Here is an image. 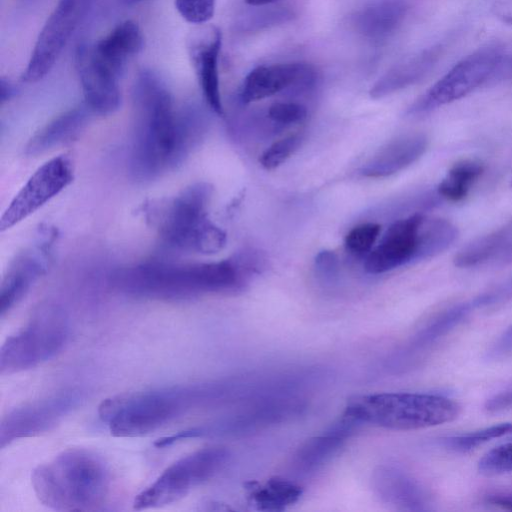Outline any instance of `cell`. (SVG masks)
<instances>
[{"label":"cell","mask_w":512,"mask_h":512,"mask_svg":"<svg viewBox=\"0 0 512 512\" xmlns=\"http://www.w3.org/2000/svg\"><path fill=\"white\" fill-rule=\"evenodd\" d=\"M373 489L385 503L401 510L424 511L428 497L419 484L403 471L390 466L378 467L372 477Z\"/></svg>","instance_id":"obj_21"},{"label":"cell","mask_w":512,"mask_h":512,"mask_svg":"<svg viewBox=\"0 0 512 512\" xmlns=\"http://www.w3.org/2000/svg\"><path fill=\"white\" fill-rule=\"evenodd\" d=\"M122 1L126 5H136V4H140L142 2L148 1V0H122Z\"/></svg>","instance_id":"obj_41"},{"label":"cell","mask_w":512,"mask_h":512,"mask_svg":"<svg viewBox=\"0 0 512 512\" xmlns=\"http://www.w3.org/2000/svg\"><path fill=\"white\" fill-rule=\"evenodd\" d=\"M512 433V423H500L490 427L482 428L473 432L447 437L443 440L444 446L457 452H468L478 446Z\"/></svg>","instance_id":"obj_30"},{"label":"cell","mask_w":512,"mask_h":512,"mask_svg":"<svg viewBox=\"0 0 512 512\" xmlns=\"http://www.w3.org/2000/svg\"><path fill=\"white\" fill-rule=\"evenodd\" d=\"M427 146L428 139L421 133L399 137L379 150L361 168L360 173L370 178L395 174L418 160L426 151Z\"/></svg>","instance_id":"obj_22"},{"label":"cell","mask_w":512,"mask_h":512,"mask_svg":"<svg viewBox=\"0 0 512 512\" xmlns=\"http://www.w3.org/2000/svg\"><path fill=\"white\" fill-rule=\"evenodd\" d=\"M486 501L494 506L512 510V495L492 494L487 496Z\"/></svg>","instance_id":"obj_38"},{"label":"cell","mask_w":512,"mask_h":512,"mask_svg":"<svg viewBox=\"0 0 512 512\" xmlns=\"http://www.w3.org/2000/svg\"><path fill=\"white\" fill-rule=\"evenodd\" d=\"M300 137L291 135L274 142L260 156V164L272 170L283 164L299 147Z\"/></svg>","instance_id":"obj_33"},{"label":"cell","mask_w":512,"mask_h":512,"mask_svg":"<svg viewBox=\"0 0 512 512\" xmlns=\"http://www.w3.org/2000/svg\"><path fill=\"white\" fill-rule=\"evenodd\" d=\"M229 456L224 447H207L181 457L135 496L133 508H160L181 500L218 474Z\"/></svg>","instance_id":"obj_10"},{"label":"cell","mask_w":512,"mask_h":512,"mask_svg":"<svg viewBox=\"0 0 512 512\" xmlns=\"http://www.w3.org/2000/svg\"><path fill=\"white\" fill-rule=\"evenodd\" d=\"M80 401V393L69 390L13 408L1 420L0 447L4 449L14 441L52 430L78 407Z\"/></svg>","instance_id":"obj_12"},{"label":"cell","mask_w":512,"mask_h":512,"mask_svg":"<svg viewBox=\"0 0 512 512\" xmlns=\"http://www.w3.org/2000/svg\"><path fill=\"white\" fill-rule=\"evenodd\" d=\"M93 0H59L37 37L21 79L35 83L55 66Z\"/></svg>","instance_id":"obj_11"},{"label":"cell","mask_w":512,"mask_h":512,"mask_svg":"<svg viewBox=\"0 0 512 512\" xmlns=\"http://www.w3.org/2000/svg\"><path fill=\"white\" fill-rule=\"evenodd\" d=\"M511 185H512V183H511Z\"/></svg>","instance_id":"obj_42"},{"label":"cell","mask_w":512,"mask_h":512,"mask_svg":"<svg viewBox=\"0 0 512 512\" xmlns=\"http://www.w3.org/2000/svg\"><path fill=\"white\" fill-rule=\"evenodd\" d=\"M221 45L222 34L216 26L198 29L187 41L189 58L203 96L210 109L218 115H223L218 70Z\"/></svg>","instance_id":"obj_16"},{"label":"cell","mask_w":512,"mask_h":512,"mask_svg":"<svg viewBox=\"0 0 512 512\" xmlns=\"http://www.w3.org/2000/svg\"><path fill=\"white\" fill-rule=\"evenodd\" d=\"M406 14L407 4L403 0H379L360 10L354 23L361 35L379 41L392 35Z\"/></svg>","instance_id":"obj_27"},{"label":"cell","mask_w":512,"mask_h":512,"mask_svg":"<svg viewBox=\"0 0 512 512\" xmlns=\"http://www.w3.org/2000/svg\"><path fill=\"white\" fill-rule=\"evenodd\" d=\"M269 118L279 124L301 122L307 117L305 106L295 102H276L268 109Z\"/></svg>","instance_id":"obj_35"},{"label":"cell","mask_w":512,"mask_h":512,"mask_svg":"<svg viewBox=\"0 0 512 512\" xmlns=\"http://www.w3.org/2000/svg\"><path fill=\"white\" fill-rule=\"evenodd\" d=\"M442 46L434 45L395 65L371 88L373 98H381L409 87L425 77L436 65Z\"/></svg>","instance_id":"obj_24"},{"label":"cell","mask_w":512,"mask_h":512,"mask_svg":"<svg viewBox=\"0 0 512 512\" xmlns=\"http://www.w3.org/2000/svg\"><path fill=\"white\" fill-rule=\"evenodd\" d=\"M249 496L259 510L281 511L298 501L301 487L284 478H271L265 483H250Z\"/></svg>","instance_id":"obj_28"},{"label":"cell","mask_w":512,"mask_h":512,"mask_svg":"<svg viewBox=\"0 0 512 512\" xmlns=\"http://www.w3.org/2000/svg\"><path fill=\"white\" fill-rule=\"evenodd\" d=\"M460 413L459 403L442 395L385 392L353 397L343 415L357 425L406 431L442 425Z\"/></svg>","instance_id":"obj_6"},{"label":"cell","mask_w":512,"mask_h":512,"mask_svg":"<svg viewBox=\"0 0 512 512\" xmlns=\"http://www.w3.org/2000/svg\"><path fill=\"white\" fill-rule=\"evenodd\" d=\"M493 300V295H482L471 302H465L438 314L424 327H422L397 354L393 364L405 366L415 357L425 353L441 338L457 327L476 307L487 304Z\"/></svg>","instance_id":"obj_18"},{"label":"cell","mask_w":512,"mask_h":512,"mask_svg":"<svg viewBox=\"0 0 512 512\" xmlns=\"http://www.w3.org/2000/svg\"><path fill=\"white\" fill-rule=\"evenodd\" d=\"M357 426L342 415L327 430L307 440L292 458L293 473L306 476L320 469L338 452Z\"/></svg>","instance_id":"obj_20"},{"label":"cell","mask_w":512,"mask_h":512,"mask_svg":"<svg viewBox=\"0 0 512 512\" xmlns=\"http://www.w3.org/2000/svg\"><path fill=\"white\" fill-rule=\"evenodd\" d=\"M249 271L240 259L208 263L148 261L116 270L111 282L129 296L182 301L239 291Z\"/></svg>","instance_id":"obj_3"},{"label":"cell","mask_w":512,"mask_h":512,"mask_svg":"<svg viewBox=\"0 0 512 512\" xmlns=\"http://www.w3.org/2000/svg\"><path fill=\"white\" fill-rule=\"evenodd\" d=\"M511 356L512 325L499 336L486 353V358L493 361L503 360Z\"/></svg>","instance_id":"obj_36"},{"label":"cell","mask_w":512,"mask_h":512,"mask_svg":"<svg viewBox=\"0 0 512 512\" xmlns=\"http://www.w3.org/2000/svg\"><path fill=\"white\" fill-rule=\"evenodd\" d=\"M212 188L196 183L169 198L150 201L142 208L147 222L168 247L215 254L226 244V233L207 217Z\"/></svg>","instance_id":"obj_5"},{"label":"cell","mask_w":512,"mask_h":512,"mask_svg":"<svg viewBox=\"0 0 512 512\" xmlns=\"http://www.w3.org/2000/svg\"><path fill=\"white\" fill-rule=\"evenodd\" d=\"M381 226L367 222L352 228L345 237L347 251L354 255L368 254L376 242Z\"/></svg>","instance_id":"obj_31"},{"label":"cell","mask_w":512,"mask_h":512,"mask_svg":"<svg viewBox=\"0 0 512 512\" xmlns=\"http://www.w3.org/2000/svg\"><path fill=\"white\" fill-rule=\"evenodd\" d=\"M75 68L90 111L101 115L115 112L121 103L120 77L101 61L93 44L82 42L77 46Z\"/></svg>","instance_id":"obj_15"},{"label":"cell","mask_w":512,"mask_h":512,"mask_svg":"<svg viewBox=\"0 0 512 512\" xmlns=\"http://www.w3.org/2000/svg\"><path fill=\"white\" fill-rule=\"evenodd\" d=\"M306 404L296 395L277 396L244 404L228 414L197 426L180 430L154 442L165 448L189 439L237 437L286 422L305 410Z\"/></svg>","instance_id":"obj_9"},{"label":"cell","mask_w":512,"mask_h":512,"mask_svg":"<svg viewBox=\"0 0 512 512\" xmlns=\"http://www.w3.org/2000/svg\"><path fill=\"white\" fill-rule=\"evenodd\" d=\"M16 89L11 82L7 79L1 78L0 80V98L1 103L9 100L15 95Z\"/></svg>","instance_id":"obj_39"},{"label":"cell","mask_w":512,"mask_h":512,"mask_svg":"<svg viewBox=\"0 0 512 512\" xmlns=\"http://www.w3.org/2000/svg\"><path fill=\"white\" fill-rule=\"evenodd\" d=\"M69 332L64 309L54 303L41 304L26 324L3 342L0 374L20 373L51 360L65 347Z\"/></svg>","instance_id":"obj_7"},{"label":"cell","mask_w":512,"mask_h":512,"mask_svg":"<svg viewBox=\"0 0 512 512\" xmlns=\"http://www.w3.org/2000/svg\"><path fill=\"white\" fill-rule=\"evenodd\" d=\"M315 80L312 66L302 62L261 65L245 77L240 98L251 103L273 96L290 87H304Z\"/></svg>","instance_id":"obj_17"},{"label":"cell","mask_w":512,"mask_h":512,"mask_svg":"<svg viewBox=\"0 0 512 512\" xmlns=\"http://www.w3.org/2000/svg\"><path fill=\"white\" fill-rule=\"evenodd\" d=\"M47 254L44 246L25 250L12 261L2 280L0 315L3 318L17 305L31 286L45 272Z\"/></svg>","instance_id":"obj_19"},{"label":"cell","mask_w":512,"mask_h":512,"mask_svg":"<svg viewBox=\"0 0 512 512\" xmlns=\"http://www.w3.org/2000/svg\"><path fill=\"white\" fill-rule=\"evenodd\" d=\"M277 0H245V2L249 5L253 6H263L267 4H271L276 2Z\"/></svg>","instance_id":"obj_40"},{"label":"cell","mask_w":512,"mask_h":512,"mask_svg":"<svg viewBox=\"0 0 512 512\" xmlns=\"http://www.w3.org/2000/svg\"><path fill=\"white\" fill-rule=\"evenodd\" d=\"M512 262V223L474 239L454 257L460 268Z\"/></svg>","instance_id":"obj_25"},{"label":"cell","mask_w":512,"mask_h":512,"mask_svg":"<svg viewBox=\"0 0 512 512\" xmlns=\"http://www.w3.org/2000/svg\"><path fill=\"white\" fill-rule=\"evenodd\" d=\"M424 215L415 213L392 223L379 244L365 259L364 269L370 274H381L411 261L422 260L421 227Z\"/></svg>","instance_id":"obj_14"},{"label":"cell","mask_w":512,"mask_h":512,"mask_svg":"<svg viewBox=\"0 0 512 512\" xmlns=\"http://www.w3.org/2000/svg\"><path fill=\"white\" fill-rule=\"evenodd\" d=\"M478 471L487 476L512 472V443L502 444L488 451L479 460Z\"/></svg>","instance_id":"obj_32"},{"label":"cell","mask_w":512,"mask_h":512,"mask_svg":"<svg viewBox=\"0 0 512 512\" xmlns=\"http://www.w3.org/2000/svg\"><path fill=\"white\" fill-rule=\"evenodd\" d=\"M216 0H175L181 17L191 24H204L214 15Z\"/></svg>","instance_id":"obj_34"},{"label":"cell","mask_w":512,"mask_h":512,"mask_svg":"<svg viewBox=\"0 0 512 512\" xmlns=\"http://www.w3.org/2000/svg\"><path fill=\"white\" fill-rule=\"evenodd\" d=\"M90 112L86 104L62 112L31 138L26 146V154H41L70 142L85 127Z\"/></svg>","instance_id":"obj_26"},{"label":"cell","mask_w":512,"mask_h":512,"mask_svg":"<svg viewBox=\"0 0 512 512\" xmlns=\"http://www.w3.org/2000/svg\"><path fill=\"white\" fill-rule=\"evenodd\" d=\"M512 77V54L485 48L462 58L409 108L413 115L428 113L459 100L476 89Z\"/></svg>","instance_id":"obj_8"},{"label":"cell","mask_w":512,"mask_h":512,"mask_svg":"<svg viewBox=\"0 0 512 512\" xmlns=\"http://www.w3.org/2000/svg\"><path fill=\"white\" fill-rule=\"evenodd\" d=\"M132 98L130 169L135 179L152 180L184 161L201 137L204 123L195 109H175L168 87L151 69L138 73Z\"/></svg>","instance_id":"obj_1"},{"label":"cell","mask_w":512,"mask_h":512,"mask_svg":"<svg viewBox=\"0 0 512 512\" xmlns=\"http://www.w3.org/2000/svg\"><path fill=\"white\" fill-rule=\"evenodd\" d=\"M245 392L243 377L177 384L107 398L98 414L114 437H141L193 411L241 403Z\"/></svg>","instance_id":"obj_2"},{"label":"cell","mask_w":512,"mask_h":512,"mask_svg":"<svg viewBox=\"0 0 512 512\" xmlns=\"http://www.w3.org/2000/svg\"><path fill=\"white\" fill-rule=\"evenodd\" d=\"M483 172L484 165L478 160L466 159L455 163L439 183L438 196L452 202L463 200Z\"/></svg>","instance_id":"obj_29"},{"label":"cell","mask_w":512,"mask_h":512,"mask_svg":"<svg viewBox=\"0 0 512 512\" xmlns=\"http://www.w3.org/2000/svg\"><path fill=\"white\" fill-rule=\"evenodd\" d=\"M74 168L67 155L56 156L42 164L9 203L0 220L5 231L35 213L62 192L73 180Z\"/></svg>","instance_id":"obj_13"},{"label":"cell","mask_w":512,"mask_h":512,"mask_svg":"<svg viewBox=\"0 0 512 512\" xmlns=\"http://www.w3.org/2000/svg\"><path fill=\"white\" fill-rule=\"evenodd\" d=\"M336 257L329 251L320 253L317 257L316 263L318 267L324 271V273H333L337 267Z\"/></svg>","instance_id":"obj_37"},{"label":"cell","mask_w":512,"mask_h":512,"mask_svg":"<svg viewBox=\"0 0 512 512\" xmlns=\"http://www.w3.org/2000/svg\"><path fill=\"white\" fill-rule=\"evenodd\" d=\"M93 47L101 61L121 77L127 64L144 47L143 32L136 22L126 20L116 25Z\"/></svg>","instance_id":"obj_23"},{"label":"cell","mask_w":512,"mask_h":512,"mask_svg":"<svg viewBox=\"0 0 512 512\" xmlns=\"http://www.w3.org/2000/svg\"><path fill=\"white\" fill-rule=\"evenodd\" d=\"M38 500L56 511H99L110 493V475L96 453L70 448L38 465L31 474Z\"/></svg>","instance_id":"obj_4"}]
</instances>
